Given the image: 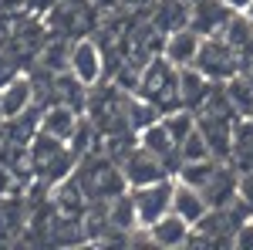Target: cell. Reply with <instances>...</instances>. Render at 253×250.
I'll return each instance as SVG.
<instances>
[{
	"label": "cell",
	"instance_id": "cell-1",
	"mask_svg": "<svg viewBox=\"0 0 253 250\" xmlns=\"http://www.w3.org/2000/svg\"><path fill=\"white\" fill-rule=\"evenodd\" d=\"M75 179L88 196V203H112L118 193L128 190V179L108 152H88L81 155V166L75 169Z\"/></svg>",
	"mask_w": 253,
	"mask_h": 250
},
{
	"label": "cell",
	"instance_id": "cell-2",
	"mask_svg": "<svg viewBox=\"0 0 253 250\" xmlns=\"http://www.w3.org/2000/svg\"><path fill=\"white\" fill-rule=\"evenodd\" d=\"M179 64L166 58V54H156L142 68V81H138L135 95L149 98L162 115H169L175 108H182V92H179Z\"/></svg>",
	"mask_w": 253,
	"mask_h": 250
},
{
	"label": "cell",
	"instance_id": "cell-3",
	"mask_svg": "<svg viewBox=\"0 0 253 250\" xmlns=\"http://www.w3.org/2000/svg\"><path fill=\"white\" fill-rule=\"evenodd\" d=\"M31 166H34V176L47 186H58L61 179L75 173L78 166V152L71 149V142L64 139H54V135L38 132L34 142H31Z\"/></svg>",
	"mask_w": 253,
	"mask_h": 250
},
{
	"label": "cell",
	"instance_id": "cell-4",
	"mask_svg": "<svg viewBox=\"0 0 253 250\" xmlns=\"http://www.w3.org/2000/svg\"><path fill=\"white\" fill-rule=\"evenodd\" d=\"M196 68L210 78V81L223 85V81H230L233 75H240V71H243V58H240L233 48H230V41L223 38V34H213V38L203 41L199 58H196Z\"/></svg>",
	"mask_w": 253,
	"mask_h": 250
},
{
	"label": "cell",
	"instance_id": "cell-5",
	"mask_svg": "<svg viewBox=\"0 0 253 250\" xmlns=\"http://www.w3.org/2000/svg\"><path fill=\"white\" fill-rule=\"evenodd\" d=\"M172 190H175V176H166L159 183H145V186H132V200H135L142 227H152L159 216H166L172 210Z\"/></svg>",
	"mask_w": 253,
	"mask_h": 250
},
{
	"label": "cell",
	"instance_id": "cell-6",
	"mask_svg": "<svg viewBox=\"0 0 253 250\" xmlns=\"http://www.w3.org/2000/svg\"><path fill=\"white\" fill-rule=\"evenodd\" d=\"M68 71L78 78L84 88H95L98 81L105 78V51L98 48V41H91V38H75L71 41Z\"/></svg>",
	"mask_w": 253,
	"mask_h": 250
},
{
	"label": "cell",
	"instance_id": "cell-7",
	"mask_svg": "<svg viewBox=\"0 0 253 250\" xmlns=\"http://www.w3.org/2000/svg\"><path fill=\"white\" fill-rule=\"evenodd\" d=\"M172 166L162 159V155L149 152V149H142V146H135L132 152L122 159V173H125V179H128V190L132 186H145V183H159V179H166V176H175L169 173Z\"/></svg>",
	"mask_w": 253,
	"mask_h": 250
},
{
	"label": "cell",
	"instance_id": "cell-8",
	"mask_svg": "<svg viewBox=\"0 0 253 250\" xmlns=\"http://www.w3.org/2000/svg\"><path fill=\"white\" fill-rule=\"evenodd\" d=\"M38 98V88H34V78L31 75H14L10 81L0 85V118H17L24 115Z\"/></svg>",
	"mask_w": 253,
	"mask_h": 250
},
{
	"label": "cell",
	"instance_id": "cell-9",
	"mask_svg": "<svg viewBox=\"0 0 253 250\" xmlns=\"http://www.w3.org/2000/svg\"><path fill=\"white\" fill-rule=\"evenodd\" d=\"M203 41L206 38L196 31L193 24H189V27H179V31H172V34H166L162 54L172 61V64H179V68H189V64H196V58H199Z\"/></svg>",
	"mask_w": 253,
	"mask_h": 250
},
{
	"label": "cell",
	"instance_id": "cell-10",
	"mask_svg": "<svg viewBox=\"0 0 253 250\" xmlns=\"http://www.w3.org/2000/svg\"><path fill=\"white\" fill-rule=\"evenodd\" d=\"M193 3V24L203 38H213V34H223V27L230 24L236 10H230L223 0H189Z\"/></svg>",
	"mask_w": 253,
	"mask_h": 250
},
{
	"label": "cell",
	"instance_id": "cell-11",
	"mask_svg": "<svg viewBox=\"0 0 253 250\" xmlns=\"http://www.w3.org/2000/svg\"><path fill=\"white\" fill-rule=\"evenodd\" d=\"M149 230V240L156 244V247H182V244H189V233H193V223L186 220V216H179L175 210H169L166 216H159L152 227H145Z\"/></svg>",
	"mask_w": 253,
	"mask_h": 250
},
{
	"label": "cell",
	"instance_id": "cell-12",
	"mask_svg": "<svg viewBox=\"0 0 253 250\" xmlns=\"http://www.w3.org/2000/svg\"><path fill=\"white\" fill-rule=\"evenodd\" d=\"M78 108H71V105H64V101H54V105H47L44 112H41V132L44 135H54V139H71L75 129H78Z\"/></svg>",
	"mask_w": 253,
	"mask_h": 250
},
{
	"label": "cell",
	"instance_id": "cell-13",
	"mask_svg": "<svg viewBox=\"0 0 253 250\" xmlns=\"http://www.w3.org/2000/svg\"><path fill=\"white\" fill-rule=\"evenodd\" d=\"M172 210L179 216H186L189 223H199L206 213H210V203H206V196L199 186H189V183H182L179 176H175V190H172Z\"/></svg>",
	"mask_w": 253,
	"mask_h": 250
},
{
	"label": "cell",
	"instance_id": "cell-14",
	"mask_svg": "<svg viewBox=\"0 0 253 250\" xmlns=\"http://www.w3.org/2000/svg\"><path fill=\"white\" fill-rule=\"evenodd\" d=\"M149 20L156 24L162 34H172L179 27H189V20H193V3H189V0H156Z\"/></svg>",
	"mask_w": 253,
	"mask_h": 250
},
{
	"label": "cell",
	"instance_id": "cell-15",
	"mask_svg": "<svg viewBox=\"0 0 253 250\" xmlns=\"http://www.w3.org/2000/svg\"><path fill=\"white\" fill-rule=\"evenodd\" d=\"M216 81H210V78L203 75L196 64H189V68H182L179 71V92H182V108H193V112H199L203 108V101L210 98V92H213Z\"/></svg>",
	"mask_w": 253,
	"mask_h": 250
},
{
	"label": "cell",
	"instance_id": "cell-16",
	"mask_svg": "<svg viewBox=\"0 0 253 250\" xmlns=\"http://www.w3.org/2000/svg\"><path fill=\"white\" fill-rule=\"evenodd\" d=\"M135 139H138V146H142V149H149V152L162 155L169 166H172V155H179V142H175V135L169 132L166 118H159V122H152L149 129H142ZM172 173H175V169H172Z\"/></svg>",
	"mask_w": 253,
	"mask_h": 250
},
{
	"label": "cell",
	"instance_id": "cell-17",
	"mask_svg": "<svg viewBox=\"0 0 253 250\" xmlns=\"http://www.w3.org/2000/svg\"><path fill=\"white\" fill-rule=\"evenodd\" d=\"M223 38L230 41V48H233L243 61L253 58V20L247 17V14H233L230 24L223 27Z\"/></svg>",
	"mask_w": 253,
	"mask_h": 250
},
{
	"label": "cell",
	"instance_id": "cell-18",
	"mask_svg": "<svg viewBox=\"0 0 253 250\" xmlns=\"http://www.w3.org/2000/svg\"><path fill=\"white\" fill-rule=\"evenodd\" d=\"M108 223H112V230H125V233H132L135 227H142V223H138L135 200H132V190L118 193L115 200L108 203Z\"/></svg>",
	"mask_w": 253,
	"mask_h": 250
},
{
	"label": "cell",
	"instance_id": "cell-19",
	"mask_svg": "<svg viewBox=\"0 0 253 250\" xmlns=\"http://www.w3.org/2000/svg\"><path fill=\"white\" fill-rule=\"evenodd\" d=\"M240 173L253 169V118H240L233 129V155H230Z\"/></svg>",
	"mask_w": 253,
	"mask_h": 250
},
{
	"label": "cell",
	"instance_id": "cell-20",
	"mask_svg": "<svg viewBox=\"0 0 253 250\" xmlns=\"http://www.w3.org/2000/svg\"><path fill=\"white\" fill-rule=\"evenodd\" d=\"M223 88H226V95L233 101V108L240 112V118H250L253 115V78L247 71H240L230 81H223Z\"/></svg>",
	"mask_w": 253,
	"mask_h": 250
},
{
	"label": "cell",
	"instance_id": "cell-21",
	"mask_svg": "<svg viewBox=\"0 0 253 250\" xmlns=\"http://www.w3.org/2000/svg\"><path fill=\"white\" fill-rule=\"evenodd\" d=\"M27 223V210H24V203H20L17 196H0V237H14Z\"/></svg>",
	"mask_w": 253,
	"mask_h": 250
},
{
	"label": "cell",
	"instance_id": "cell-22",
	"mask_svg": "<svg viewBox=\"0 0 253 250\" xmlns=\"http://www.w3.org/2000/svg\"><path fill=\"white\" fill-rule=\"evenodd\" d=\"M159 118H162V112H159L149 98H142V95L128 98V129H132L135 135L142 132V129H149L152 122H159Z\"/></svg>",
	"mask_w": 253,
	"mask_h": 250
},
{
	"label": "cell",
	"instance_id": "cell-23",
	"mask_svg": "<svg viewBox=\"0 0 253 250\" xmlns=\"http://www.w3.org/2000/svg\"><path fill=\"white\" fill-rule=\"evenodd\" d=\"M196 159H213V149H210V142H206V135H203L199 125L179 142V166L182 162H196Z\"/></svg>",
	"mask_w": 253,
	"mask_h": 250
},
{
	"label": "cell",
	"instance_id": "cell-24",
	"mask_svg": "<svg viewBox=\"0 0 253 250\" xmlns=\"http://www.w3.org/2000/svg\"><path fill=\"white\" fill-rule=\"evenodd\" d=\"M68 61H71V44H64V38L41 48V68L44 71L61 75V71H68Z\"/></svg>",
	"mask_w": 253,
	"mask_h": 250
},
{
	"label": "cell",
	"instance_id": "cell-25",
	"mask_svg": "<svg viewBox=\"0 0 253 250\" xmlns=\"http://www.w3.org/2000/svg\"><path fill=\"white\" fill-rule=\"evenodd\" d=\"M233 247L236 250H253V216L250 220H243L233 233Z\"/></svg>",
	"mask_w": 253,
	"mask_h": 250
},
{
	"label": "cell",
	"instance_id": "cell-26",
	"mask_svg": "<svg viewBox=\"0 0 253 250\" xmlns=\"http://www.w3.org/2000/svg\"><path fill=\"white\" fill-rule=\"evenodd\" d=\"M240 200H243V203L253 210V169L240 173Z\"/></svg>",
	"mask_w": 253,
	"mask_h": 250
},
{
	"label": "cell",
	"instance_id": "cell-27",
	"mask_svg": "<svg viewBox=\"0 0 253 250\" xmlns=\"http://www.w3.org/2000/svg\"><path fill=\"white\" fill-rule=\"evenodd\" d=\"M223 3H226V7H230V10H236V14H243V10H247V7H250L253 0H223Z\"/></svg>",
	"mask_w": 253,
	"mask_h": 250
},
{
	"label": "cell",
	"instance_id": "cell-28",
	"mask_svg": "<svg viewBox=\"0 0 253 250\" xmlns=\"http://www.w3.org/2000/svg\"><path fill=\"white\" fill-rule=\"evenodd\" d=\"M243 71H247V75L253 78V58H247V61H243Z\"/></svg>",
	"mask_w": 253,
	"mask_h": 250
},
{
	"label": "cell",
	"instance_id": "cell-29",
	"mask_svg": "<svg viewBox=\"0 0 253 250\" xmlns=\"http://www.w3.org/2000/svg\"><path fill=\"white\" fill-rule=\"evenodd\" d=\"M243 14H247V17H250V20H253V3H250V7H247V10H243Z\"/></svg>",
	"mask_w": 253,
	"mask_h": 250
},
{
	"label": "cell",
	"instance_id": "cell-30",
	"mask_svg": "<svg viewBox=\"0 0 253 250\" xmlns=\"http://www.w3.org/2000/svg\"><path fill=\"white\" fill-rule=\"evenodd\" d=\"M125 3H149V0H125Z\"/></svg>",
	"mask_w": 253,
	"mask_h": 250
},
{
	"label": "cell",
	"instance_id": "cell-31",
	"mask_svg": "<svg viewBox=\"0 0 253 250\" xmlns=\"http://www.w3.org/2000/svg\"><path fill=\"white\" fill-rule=\"evenodd\" d=\"M250 118H253V115H250Z\"/></svg>",
	"mask_w": 253,
	"mask_h": 250
}]
</instances>
